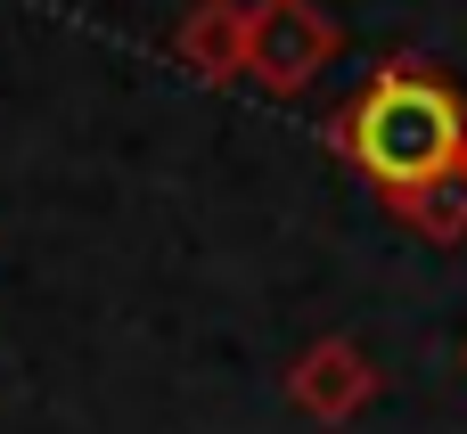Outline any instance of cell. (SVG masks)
<instances>
[{"label": "cell", "instance_id": "obj_1", "mask_svg": "<svg viewBox=\"0 0 467 434\" xmlns=\"http://www.w3.org/2000/svg\"><path fill=\"white\" fill-rule=\"evenodd\" d=\"M460 140H467L460 82H451L435 57H419V49L386 57L353 98L328 107V148H337L378 197L451 172V164H460Z\"/></svg>", "mask_w": 467, "mask_h": 434}, {"label": "cell", "instance_id": "obj_2", "mask_svg": "<svg viewBox=\"0 0 467 434\" xmlns=\"http://www.w3.org/2000/svg\"><path fill=\"white\" fill-rule=\"evenodd\" d=\"M337 49L345 33L320 0H246V82H263L271 98L312 90Z\"/></svg>", "mask_w": 467, "mask_h": 434}, {"label": "cell", "instance_id": "obj_3", "mask_svg": "<svg viewBox=\"0 0 467 434\" xmlns=\"http://www.w3.org/2000/svg\"><path fill=\"white\" fill-rule=\"evenodd\" d=\"M287 410L296 418H312V427H353L378 394H386V377H378V361H369V345L361 336H312L296 361H287Z\"/></svg>", "mask_w": 467, "mask_h": 434}, {"label": "cell", "instance_id": "obj_4", "mask_svg": "<svg viewBox=\"0 0 467 434\" xmlns=\"http://www.w3.org/2000/svg\"><path fill=\"white\" fill-rule=\"evenodd\" d=\"M172 57L213 90L246 82V0H189L172 25Z\"/></svg>", "mask_w": 467, "mask_h": 434}, {"label": "cell", "instance_id": "obj_5", "mask_svg": "<svg viewBox=\"0 0 467 434\" xmlns=\"http://www.w3.org/2000/svg\"><path fill=\"white\" fill-rule=\"evenodd\" d=\"M386 213H394L402 230H419L427 246H467V181L460 172H435V181H419V189H394Z\"/></svg>", "mask_w": 467, "mask_h": 434}, {"label": "cell", "instance_id": "obj_6", "mask_svg": "<svg viewBox=\"0 0 467 434\" xmlns=\"http://www.w3.org/2000/svg\"><path fill=\"white\" fill-rule=\"evenodd\" d=\"M451 172H460V181H467V140H460V164H451Z\"/></svg>", "mask_w": 467, "mask_h": 434}, {"label": "cell", "instance_id": "obj_7", "mask_svg": "<svg viewBox=\"0 0 467 434\" xmlns=\"http://www.w3.org/2000/svg\"><path fill=\"white\" fill-rule=\"evenodd\" d=\"M460 361H467V345H460Z\"/></svg>", "mask_w": 467, "mask_h": 434}]
</instances>
